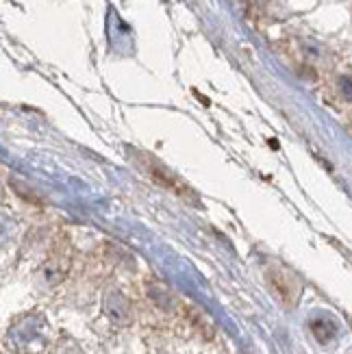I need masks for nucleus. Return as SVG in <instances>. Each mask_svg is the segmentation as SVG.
<instances>
[{
  "label": "nucleus",
  "mask_w": 352,
  "mask_h": 354,
  "mask_svg": "<svg viewBox=\"0 0 352 354\" xmlns=\"http://www.w3.org/2000/svg\"><path fill=\"white\" fill-rule=\"evenodd\" d=\"M146 167H148V174H150L152 178H155L157 183H161L163 187L172 189L174 194H178V196H183V198H194V194L189 192L187 185H185V183H180L176 176H172L170 172L165 170L163 165H157L155 161L150 159V161L146 163Z\"/></svg>",
  "instance_id": "nucleus-1"
}]
</instances>
